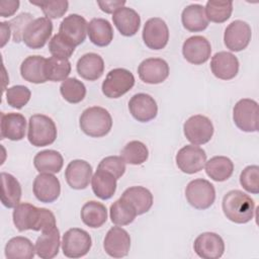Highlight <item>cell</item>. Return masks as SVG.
<instances>
[{
    "mask_svg": "<svg viewBox=\"0 0 259 259\" xmlns=\"http://www.w3.org/2000/svg\"><path fill=\"white\" fill-rule=\"evenodd\" d=\"M5 257L8 259H32L35 247L26 237H13L5 246Z\"/></svg>",
    "mask_w": 259,
    "mask_h": 259,
    "instance_id": "cell-36",
    "label": "cell"
},
{
    "mask_svg": "<svg viewBox=\"0 0 259 259\" xmlns=\"http://www.w3.org/2000/svg\"><path fill=\"white\" fill-rule=\"evenodd\" d=\"M32 188L36 199L44 203L54 202L61 193L60 181L51 173H39L34 178Z\"/></svg>",
    "mask_w": 259,
    "mask_h": 259,
    "instance_id": "cell-18",
    "label": "cell"
},
{
    "mask_svg": "<svg viewBox=\"0 0 259 259\" xmlns=\"http://www.w3.org/2000/svg\"><path fill=\"white\" fill-rule=\"evenodd\" d=\"M65 178L71 188L85 189L92 178V167L85 160H73L65 170Z\"/></svg>",
    "mask_w": 259,
    "mask_h": 259,
    "instance_id": "cell-21",
    "label": "cell"
},
{
    "mask_svg": "<svg viewBox=\"0 0 259 259\" xmlns=\"http://www.w3.org/2000/svg\"><path fill=\"white\" fill-rule=\"evenodd\" d=\"M143 40L151 50L164 49L169 40V29L166 22L159 17H153L146 21L143 28Z\"/></svg>",
    "mask_w": 259,
    "mask_h": 259,
    "instance_id": "cell-12",
    "label": "cell"
},
{
    "mask_svg": "<svg viewBox=\"0 0 259 259\" xmlns=\"http://www.w3.org/2000/svg\"><path fill=\"white\" fill-rule=\"evenodd\" d=\"M18 0H2L0 2V15L1 17H8L13 15L18 7H19Z\"/></svg>",
    "mask_w": 259,
    "mask_h": 259,
    "instance_id": "cell-48",
    "label": "cell"
},
{
    "mask_svg": "<svg viewBox=\"0 0 259 259\" xmlns=\"http://www.w3.org/2000/svg\"><path fill=\"white\" fill-rule=\"evenodd\" d=\"M110 220L116 226H126L138 215L136 208L125 199L119 198L110 205Z\"/></svg>",
    "mask_w": 259,
    "mask_h": 259,
    "instance_id": "cell-37",
    "label": "cell"
},
{
    "mask_svg": "<svg viewBox=\"0 0 259 259\" xmlns=\"http://www.w3.org/2000/svg\"><path fill=\"white\" fill-rule=\"evenodd\" d=\"M121 198L127 200L137 210L138 215L144 214L150 210L153 205V194L143 186H132L126 188Z\"/></svg>",
    "mask_w": 259,
    "mask_h": 259,
    "instance_id": "cell-31",
    "label": "cell"
},
{
    "mask_svg": "<svg viewBox=\"0 0 259 259\" xmlns=\"http://www.w3.org/2000/svg\"><path fill=\"white\" fill-rule=\"evenodd\" d=\"M60 244V232L57 227L42 231L35 242V253L42 259H52L58 255Z\"/></svg>",
    "mask_w": 259,
    "mask_h": 259,
    "instance_id": "cell-27",
    "label": "cell"
},
{
    "mask_svg": "<svg viewBox=\"0 0 259 259\" xmlns=\"http://www.w3.org/2000/svg\"><path fill=\"white\" fill-rule=\"evenodd\" d=\"M100 9L105 13H114L121 7H124L125 1L111 0V1H98L97 2Z\"/></svg>",
    "mask_w": 259,
    "mask_h": 259,
    "instance_id": "cell-49",
    "label": "cell"
},
{
    "mask_svg": "<svg viewBox=\"0 0 259 259\" xmlns=\"http://www.w3.org/2000/svg\"><path fill=\"white\" fill-rule=\"evenodd\" d=\"M182 54L190 64L202 65L210 58L211 46L204 36L193 35L183 42Z\"/></svg>",
    "mask_w": 259,
    "mask_h": 259,
    "instance_id": "cell-16",
    "label": "cell"
},
{
    "mask_svg": "<svg viewBox=\"0 0 259 259\" xmlns=\"http://www.w3.org/2000/svg\"><path fill=\"white\" fill-rule=\"evenodd\" d=\"M13 223L19 232L46 231L56 227L55 214L48 208L36 207L30 203H19L14 207Z\"/></svg>",
    "mask_w": 259,
    "mask_h": 259,
    "instance_id": "cell-1",
    "label": "cell"
},
{
    "mask_svg": "<svg viewBox=\"0 0 259 259\" xmlns=\"http://www.w3.org/2000/svg\"><path fill=\"white\" fill-rule=\"evenodd\" d=\"M120 157L131 165H141L147 161L149 151L147 146L140 141H131L121 150Z\"/></svg>",
    "mask_w": 259,
    "mask_h": 259,
    "instance_id": "cell-39",
    "label": "cell"
},
{
    "mask_svg": "<svg viewBox=\"0 0 259 259\" xmlns=\"http://www.w3.org/2000/svg\"><path fill=\"white\" fill-rule=\"evenodd\" d=\"M112 21L120 34L124 36L135 35L141 25V17L136 10L130 7H121L113 13Z\"/></svg>",
    "mask_w": 259,
    "mask_h": 259,
    "instance_id": "cell-24",
    "label": "cell"
},
{
    "mask_svg": "<svg viewBox=\"0 0 259 259\" xmlns=\"http://www.w3.org/2000/svg\"><path fill=\"white\" fill-rule=\"evenodd\" d=\"M233 119L238 128L246 133L258 131V103L250 98L240 99L234 106Z\"/></svg>",
    "mask_w": 259,
    "mask_h": 259,
    "instance_id": "cell-8",
    "label": "cell"
},
{
    "mask_svg": "<svg viewBox=\"0 0 259 259\" xmlns=\"http://www.w3.org/2000/svg\"><path fill=\"white\" fill-rule=\"evenodd\" d=\"M188 203L196 209H206L212 205L215 199L214 186L205 179L191 180L185 189Z\"/></svg>",
    "mask_w": 259,
    "mask_h": 259,
    "instance_id": "cell-6",
    "label": "cell"
},
{
    "mask_svg": "<svg viewBox=\"0 0 259 259\" xmlns=\"http://www.w3.org/2000/svg\"><path fill=\"white\" fill-rule=\"evenodd\" d=\"M135 85L133 73L123 68L109 71L102 82V93L108 98H119L127 93Z\"/></svg>",
    "mask_w": 259,
    "mask_h": 259,
    "instance_id": "cell-5",
    "label": "cell"
},
{
    "mask_svg": "<svg viewBox=\"0 0 259 259\" xmlns=\"http://www.w3.org/2000/svg\"><path fill=\"white\" fill-rule=\"evenodd\" d=\"M31 4L36 5L40 7L41 11L45 14V17L49 19H57L62 17L68 10L69 7V2L66 0H61V1H45V2H32L30 1Z\"/></svg>",
    "mask_w": 259,
    "mask_h": 259,
    "instance_id": "cell-45",
    "label": "cell"
},
{
    "mask_svg": "<svg viewBox=\"0 0 259 259\" xmlns=\"http://www.w3.org/2000/svg\"><path fill=\"white\" fill-rule=\"evenodd\" d=\"M76 69L81 78L88 81H95L104 72V62L98 54L88 53L78 60Z\"/></svg>",
    "mask_w": 259,
    "mask_h": 259,
    "instance_id": "cell-26",
    "label": "cell"
},
{
    "mask_svg": "<svg viewBox=\"0 0 259 259\" xmlns=\"http://www.w3.org/2000/svg\"><path fill=\"white\" fill-rule=\"evenodd\" d=\"M1 139L20 141L25 136L26 119L20 113H1Z\"/></svg>",
    "mask_w": 259,
    "mask_h": 259,
    "instance_id": "cell-23",
    "label": "cell"
},
{
    "mask_svg": "<svg viewBox=\"0 0 259 259\" xmlns=\"http://www.w3.org/2000/svg\"><path fill=\"white\" fill-rule=\"evenodd\" d=\"M212 74L221 80H231L239 72V61L235 55L229 52H219L210 61Z\"/></svg>",
    "mask_w": 259,
    "mask_h": 259,
    "instance_id": "cell-22",
    "label": "cell"
},
{
    "mask_svg": "<svg viewBox=\"0 0 259 259\" xmlns=\"http://www.w3.org/2000/svg\"><path fill=\"white\" fill-rule=\"evenodd\" d=\"M60 92L63 98L69 103H79L86 95V87L83 82L77 78H67L60 86Z\"/></svg>",
    "mask_w": 259,
    "mask_h": 259,
    "instance_id": "cell-41",
    "label": "cell"
},
{
    "mask_svg": "<svg viewBox=\"0 0 259 259\" xmlns=\"http://www.w3.org/2000/svg\"><path fill=\"white\" fill-rule=\"evenodd\" d=\"M53 32V23L47 17L33 19L25 28L22 41L26 47L32 50H38L45 47Z\"/></svg>",
    "mask_w": 259,
    "mask_h": 259,
    "instance_id": "cell-10",
    "label": "cell"
},
{
    "mask_svg": "<svg viewBox=\"0 0 259 259\" xmlns=\"http://www.w3.org/2000/svg\"><path fill=\"white\" fill-rule=\"evenodd\" d=\"M193 249L202 259H219L225 252V243L220 235L205 232L194 240Z\"/></svg>",
    "mask_w": 259,
    "mask_h": 259,
    "instance_id": "cell-14",
    "label": "cell"
},
{
    "mask_svg": "<svg viewBox=\"0 0 259 259\" xmlns=\"http://www.w3.org/2000/svg\"><path fill=\"white\" fill-rule=\"evenodd\" d=\"M116 180L117 179L111 173L102 169H97L91 178L94 194L103 200L111 198L116 190Z\"/></svg>",
    "mask_w": 259,
    "mask_h": 259,
    "instance_id": "cell-30",
    "label": "cell"
},
{
    "mask_svg": "<svg viewBox=\"0 0 259 259\" xmlns=\"http://www.w3.org/2000/svg\"><path fill=\"white\" fill-rule=\"evenodd\" d=\"M32 20L33 16L30 13L22 12L8 21V25L12 33V39L14 42L18 44L22 41L24 30Z\"/></svg>",
    "mask_w": 259,
    "mask_h": 259,
    "instance_id": "cell-46",
    "label": "cell"
},
{
    "mask_svg": "<svg viewBox=\"0 0 259 259\" xmlns=\"http://www.w3.org/2000/svg\"><path fill=\"white\" fill-rule=\"evenodd\" d=\"M1 183L2 204L7 208H14L17 204H19L22 194L20 183L13 175L6 172L1 173Z\"/></svg>",
    "mask_w": 259,
    "mask_h": 259,
    "instance_id": "cell-32",
    "label": "cell"
},
{
    "mask_svg": "<svg viewBox=\"0 0 259 259\" xmlns=\"http://www.w3.org/2000/svg\"><path fill=\"white\" fill-rule=\"evenodd\" d=\"M92 246L90 235L83 229H69L62 239L63 254L68 258H80L85 256Z\"/></svg>",
    "mask_w": 259,
    "mask_h": 259,
    "instance_id": "cell-7",
    "label": "cell"
},
{
    "mask_svg": "<svg viewBox=\"0 0 259 259\" xmlns=\"http://www.w3.org/2000/svg\"><path fill=\"white\" fill-rule=\"evenodd\" d=\"M97 169L105 170L111 173L116 179H119L125 172V162L121 157L108 156L99 162Z\"/></svg>",
    "mask_w": 259,
    "mask_h": 259,
    "instance_id": "cell-47",
    "label": "cell"
},
{
    "mask_svg": "<svg viewBox=\"0 0 259 259\" xmlns=\"http://www.w3.org/2000/svg\"><path fill=\"white\" fill-rule=\"evenodd\" d=\"M222 207L228 220L236 224H246L253 219L255 203L248 194L234 189L225 194Z\"/></svg>",
    "mask_w": 259,
    "mask_h": 259,
    "instance_id": "cell-2",
    "label": "cell"
},
{
    "mask_svg": "<svg viewBox=\"0 0 259 259\" xmlns=\"http://www.w3.org/2000/svg\"><path fill=\"white\" fill-rule=\"evenodd\" d=\"M75 46L65 36L58 33L55 34L49 42V51L53 57L59 59H69L75 52Z\"/></svg>",
    "mask_w": 259,
    "mask_h": 259,
    "instance_id": "cell-42",
    "label": "cell"
},
{
    "mask_svg": "<svg viewBox=\"0 0 259 259\" xmlns=\"http://www.w3.org/2000/svg\"><path fill=\"white\" fill-rule=\"evenodd\" d=\"M242 187L253 194L259 193V167L257 165L247 166L240 175Z\"/></svg>",
    "mask_w": 259,
    "mask_h": 259,
    "instance_id": "cell-44",
    "label": "cell"
},
{
    "mask_svg": "<svg viewBox=\"0 0 259 259\" xmlns=\"http://www.w3.org/2000/svg\"><path fill=\"white\" fill-rule=\"evenodd\" d=\"M103 248L106 254L110 257H125L130 252L131 237L124 229L120 227H112L105 235Z\"/></svg>",
    "mask_w": 259,
    "mask_h": 259,
    "instance_id": "cell-15",
    "label": "cell"
},
{
    "mask_svg": "<svg viewBox=\"0 0 259 259\" xmlns=\"http://www.w3.org/2000/svg\"><path fill=\"white\" fill-rule=\"evenodd\" d=\"M128 109L133 117L140 122H148L158 113L156 100L146 93L135 94L128 101Z\"/></svg>",
    "mask_w": 259,
    "mask_h": 259,
    "instance_id": "cell-19",
    "label": "cell"
},
{
    "mask_svg": "<svg viewBox=\"0 0 259 259\" xmlns=\"http://www.w3.org/2000/svg\"><path fill=\"white\" fill-rule=\"evenodd\" d=\"M81 220L89 228H100L107 221V209L101 202L87 201L81 208Z\"/></svg>",
    "mask_w": 259,
    "mask_h": 259,
    "instance_id": "cell-35",
    "label": "cell"
},
{
    "mask_svg": "<svg viewBox=\"0 0 259 259\" xmlns=\"http://www.w3.org/2000/svg\"><path fill=\"white\" fill-rule=\"evenodd\" d=\"M205 16L208 21L215 23H223L227 21L233 12L232 1L209 0L204 7Z\"/></svg>",
    "mask_w": 259,
    "mask_h": 259,
    "instance_id": "cell-38",
    "label": "cell"
},
{
    "mask_svg": "<svg viewBox=\"0 0 259 259\" xmlns=\"http://www.w3.org/2000/svg\"><path fill=\"white\" fill-rule=\"evenodd\" d=\"M1 47H4L8 41L11 29L8 25V22H1Z\"/></svg>",
    "mask_w": 259,
    "mask_h": 259,
    "instance_id": "cell-50",
    "label": "cell"
},
{
    "mask_svg": "<svg viewBox=\"0 0 259 259\" xmlns=\"http://www.w3.org/2000/svg\"><path fill=\"white\" fill-rule=\"evenodd\" d=\"M205 162V151L196 145H186L176 154L177 167L186 174H194L201 171Z\"/></svg>",
    "mask_w": 259,
    "mask_h": 259,
    "instance_id": "cell-11",
    "label": "cell"
},
{
    "mask_svg": "<svg viewBox=\"0 0 259 259\" xmlns=\"http://www.w3.org/2000/svg\"><path fill=\"white\" fill-rule=\"evenodd\" d=\"M252 30L250 25L243 20L231 22L224 33V42L232 52H241L246 49L251 40Z\"/></svg>",
    "mask_w": 259,
    "mask_h": 259,
    "instance_id": "cell-13",
    "label": "cell"
},
{
    "mask_svg": "<svg viewBox=\"0 0 259 259\" xmlns=\"http://www.w3.org/2000/svg\"><path fill=\"white\" fill-rule=\"evenodd\" d=\"M47 59L41 56H29L20 65L21 77L30 83L40 84L48 81L46 75Z\"/></svg>",
    "mask_w": 259,
    "mask_h": 259,
    "instance_id": "cell-25",
    "label": "cell"
},
{
    "mask_svg": "<svg viewBox=\"0 0 259 259\" xmlns=\"http://www.w3.org/2000/svg\"><path fill=\"white\" fill-rule=\"evenodd\" d=\"M71 73V63L67 59L51 57L47 59L46 75L49 81H65Z\"/></svg>",
    "mask_w": 259,
    "mask_h": 259,
    "instance_id": "cell-40",
    "label": "cell"
},
{
    "mask_svg": "<svg viewBox=\"0 0 259 259\" xmlns=\"http://www.w3.org/2000/svg\"><path fill=\"white\" fill-rule=\"evenodd\" d=\"M57 126L55 121L45 114H33L28 121L27 139L34 147L52 145L57 139Z\"/></svg>",
    "mask_w": 259,
    "mask_h": 259,
    "instance_id": "cell-4",
    "label": "cell"
},
{
    "mask_svg": "<svg viewBox=\"0 0 259 259\" xmlns=\"http://www.w3.org/2000/svg\"><path fill=\"white\" fill-rule=\"evenodd\" d=\"M186 139L192 145H203L210 141L213 135V124L204 115L196 114L190 116L183 124Z\"/></svg>",
    "mask_w": 259,
    "mask_h": 259,
    "instance_id": "cell-9",
    "label": "cell"
},
{
    "mask_svg": "<svg viewBox=\"0 0 259 259\" xmlns=\"http://www.w3.org/2000/svg\"><path fill=\"white\" fill-rule=\"evenodd\" d=\"M87 27L88 23L83 16L79 14H70L60 23L59 33L77 47L85 40Z\"/></svg>",
    "mask_w": 259,
    "mask_h": 259,
    "instance_id": "cell-20",
    "label": "cell"
},
{
    "mask_svg": "<svg viewBox=\"0 0 259 259\" xmlns=\"http://www.w3.org/2000/svg\"><path fill=\"white\" fill-rule=\"evenodd\" d=\"M30 96V90L24 85H15L6 90V100L8 105L16 109H21L26 105Z\"/></svg>",
    "mask_w": 259,
    "mask_h": 259,
    "instance_id": "cell-43",
    "label": "cell"
},
{
    "mask_svg": "<svg viewBox=\"0 0 259 259\" xmlns=\"http://www.w3.org/2000/svg\"><path fill=\"white\" fill-rule=\"evenodd\" d=\"M138 74L147 84H159L168 78L169 65L161 58H149L139 65Z\"/></svg>",
    "mask_w": 259,
    "mask_h": 259,
    "instance_id": "cell-17",
    "label": "cell"
},
{
    "mask_svg": "<svg viewBox=\"0 0 259 259\" xmlns=\"http://www.w3.org/2000/svg\"><path fill=\"white\" fill-rule=\"evenodd\" d=\"M87 33L91 42L97 47H106L113 39V29L108 20L93 18L89 21Z\"/></svg>",
    "mask_w": 259,
    "mask_h": 259,
    "instance_id": "cell-29",
    "label": "cell"
},
{
    "mask_svg": "<svg viewBox=\"0 0 259 259\" xmlns=\"http://www.w3.org/2000/svg\"><path fill=\"white\" fill-rule=\"evenodd\" d=\"M183 27L190 32L204 30L208 26V20L205 16L204 7L199 4H190L186 6L181 13Z\"/></svg>",
    "mask_w": 259,
    "mask_h": 259,
    "instance_id": "cell-28",
    "label": "cell"
},
{
    "mask_svg": "<svg viewBox=\"0 0 259 259\" xmlns=\"http://www.w3.org/2000/svg\"><path fill=\"white\" fill-rule=\"evenodd\" d=\"M81 131L91 138L106 136L112 127L110 113L103 107L92 106L86 108L79 119Z\"/></svg>",
    "mask_w": 259,
    "mask_h": 259,
    "instance_id": "cell-3",
    "label": "cell"
},
{
    "mask_svg": "<svg viewBox=\"0 0 259 259\" xmlns=\"http://www.w3.org/2000/svg\"><path fill=\"white\" fill-rule=\"evenodd\" d=\"M207 176L217 182L228 180L234 172V163L225 156H214L205 162Z\"/></svg>",
    "mask_w": 259,
    "mask_h": 259,
    "instance_id": "cell-34",
    "label": "cell"
},
{
    "mask_svg": "<svg viewBox=\"0 0 259 259\" xmlns=\"http://www.w3.org/2000/svg\"><path fill=\"white\" fill-rule=\"evenodd\" d=\"M33 165L39 173H59L64 165L63 156L55 150H44L33 158Z\"/></svg>",
    "mask_w": 259,
    "mask_h": 259,
    "instance_id": "cell-33",
    "label": "cell"
}]
</instances>
